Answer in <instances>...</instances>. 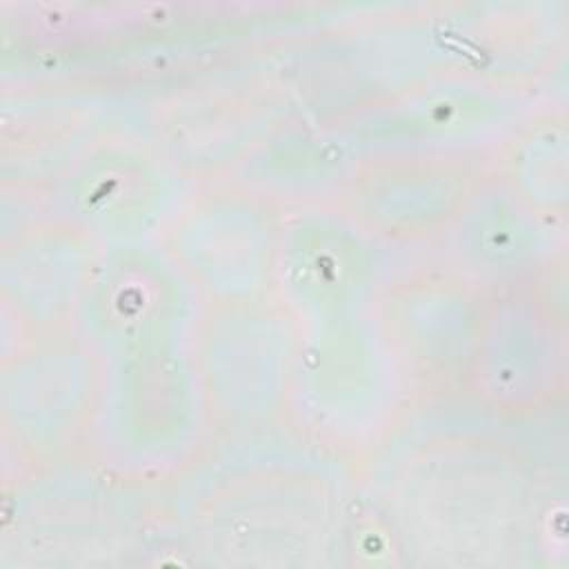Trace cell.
Returning a JSON list of instances; mask_svg holds the SVG:
<instances>
[{
  "instance_id": "1",
  "label": "cell",
  "mask_w": 569,
  "mask_h": 569,
  "mask_svg": "<svg viewBox=\"0 0 569 569\" xmlns=\"http://www.w3.org/2000/svg\"><path fill=\"white\" fill-rule=\"evenodd\" d=\"M402 182L396 167L369 169L360 176V184L393 191V198H360L353 200L360 216L382 229L385 233L413 236L429 233L436 224H442L449 213L462 207L467 191V173L449 162H420L398 164Z\"/></svg>"
}]
</instances>
